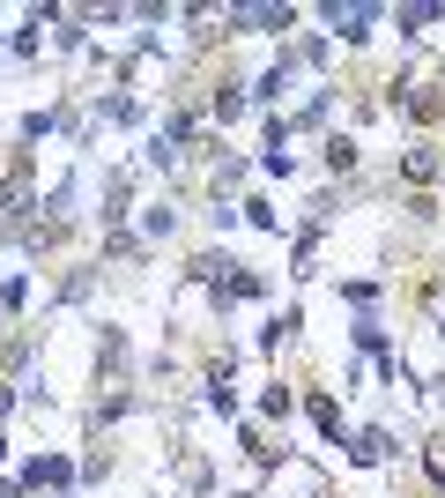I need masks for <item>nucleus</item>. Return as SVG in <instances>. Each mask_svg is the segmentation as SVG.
Segmentation results:
<instances>
[{"instance_id": "obj_1", "label": "nucleus", "mask_w": 445, "mask_h": 498, "mask_svg": "<svg viewBox=\"0 0 445 498\" xmlns=\"http://www.w3.org/2000/svg\"><path fill=\"white\" fill-rule=\"evenodd\" d=\"M334 15V30L342 37H364V23H371V8H327Z\"/></svg>"}]
</instances>
